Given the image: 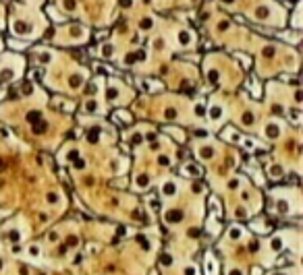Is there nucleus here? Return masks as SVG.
I'll list each match as a JSON object with an SVG mask.
<instances>
[{
  "mask_svg": "<svg viewBox=\"0 0 303 275\" xmlns=\"http://www.w3.org/2000/svg\"><path fill=\"white\" fill-rule=\"evenodd\" d=\"M162 195L164 196H175L176 195V184L172 182V180H166V182L162 184Z\"/></svg>",
  "mask_w": 303,
  "mask_h": 275,
  "instance_id": "obj_1",
  "label": "nucleus"
},
{
  "mask_svg": "<svg viewBox=\"0 0 303 275\" xmlns=\"http://www.w3.org/2000/svg\"><path fill=\"white\" fill-rule=\"evenodd\" d=\"M179 42L185 46V44H191L193 42V35H191V31L189 29H185V31H179Z\"/></svg>",
  "mask_w": 303,
  "mask_h": 275,
  "instance_id": "obj_2",
  "label": "nucleus"
},
{
  "mask_svg": "<svg viewBox=\"0 0 303 275\" xmlns=\"http://www.w3.org/2000/svg\"><path fill=\"white\" fill-rule=\"evenodd\" d=\"M181 219H183L181 211H168V213H166V221H168V223H179Z\"/></svg>",
  "mask_w": 303,
  "mask_h": 275,
  "instance_id": "obj_3",
  "label": "nucleus"
},
{
  "mask_svg": "<svg viewBox=\"0 0 303 275\" xmlns=\"http://www.w3.org/2000/svg\"><path fill=\"white\" fill-rule=\"evenodd\" d=\"M266 135H268L270 139H276L280 135V126L278 124H268L266 126Z\"/></svg>",
  "mask_w": 303,
  "mask_h": 275,
  "instance_id": "obj_4",
  "label": "nucleus"
},
{
  "mask_svg": "<svg viewBox=\"0 0 303 275\" xmlns=\"http://www.w3.org/2000/svg\"><path fill=\"white\" fill-rule=\"evenodd\" d=\"M199 155L208 159V157H212V155H214V149H199Z\"/></svg>",
  "mask_w": 303,
  "mask_h": 275,
  "instance_id": "obj_5",
  "label": "nucleus"
},
{
  "mask_svg": "<svg viewBox=\"0 0 303 275\" xmlns=\"http://www.w3.org/2000/svg\"><path fill=\"white\" fill-rule=\"evenodd\" d=\"M75 6H77L75 0H64V8H67V11H75Z\"/></svg>",
  "mask_w": 303,
  "mask_h": 275,
  "instance_id": "obj_6",
  "label": "nucleus"
},
{
  "mask_svg": "<svg viewBox=\"0 0 303 275\" xmlns=\"http://www.w3.org/2000/svg\"><path fill=\"white\" fill-rule=\"evenodd\" d=\"M241 228H231V238H241Z\"/></svg>",
  "mask_w": 303,
  "mask_h": 275,
  "instance_id": "obj_7",
  "label": "nucleus"
},
{
  "mask_svg": "<svg viewBox=\"0 0 303 275\" xmlns=\"http://www.w3.org/2000/svg\"><path fill=\"white\" fill-rule=\"evenodd\" d=\"M79 85H81V77H79V75H75V77L71 79V87H79Z\"/></svg>",
  "mask_w": 303,
  "mask_h": 275,
  "instance_id": "obj_8",
  "label": "nucleus"
},
{
  "mask_svg": "<svg viewBox=\"0 0 303 275\" xmlns=\"http://www.w3.org/2000/svg\"><path fill=\"white\" fill-rule=\"evenodd\" d=\"M160 166H168V163H170V159H168V157H166V155H160Z\"/></svg>",
  "mask_w": 303,
  "mask_h": 275,
  "instance_id": "obj_9",
  "label": "nucleus"
},
{
  "mask_svg": "<svg viewBox=\"0 0 303 275\" xmlns=\"http://www.w3.org/2000/svg\"><path fill=\"white\" fill-rule=\"evenodd\" d=\"M75 168H77V170H81V168H85V161H83V159H79L77 163H75Z\"/></svg>",
  "mask_w": 303,
  "mask_h": 275,
  "instance_id": "obj_10",
  "label": "nucleus"
}]
</instances>
